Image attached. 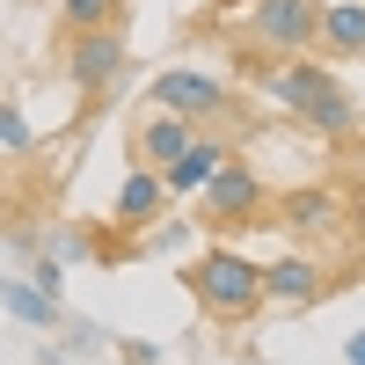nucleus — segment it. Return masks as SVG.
Returning a JSON list of instances; mask_svg holds the SVG:
<instances>
[{"instance_id":"nucleus-1","label":"nucleus","mask_w":365,"mask_h":365,"mask_svg":"<svg viewBox=\"0 0 365 365\" xmlns=\"http://www.w3.org/2000/svg\"><path fill=\"white\" fill-rule=\"evenodd\" d=\"M182 285H190V299L212 322H227V329L263 314V263H249L241 249H205L190 270H182Z\"/></svg>"},{"instance_id":"nucleus-2","label":"nucleus","mask_w":365,"mask_h":365,"mask_svg":"<svg viewBox=\"0 0 365 365\" xmlns=\"http://www.w3.org/2000/svg\"><path fill=\"white\" fill-rule=\"evenodd\" d=\"M270 212H278V227L292 241H336L351 227V197L336 182H292L285 197H270Z\"/></svg>"},{"instance_id":"nucleus-3","label":"nucleus","mask_w":365,"mask_h":365,"mask_svg":"<svg viewBox=\"0 0 365 365\" xmlns=\"http://www.w3.org/2000/svg\"><path fill=\"white\" fill-rule=\"evenodd\" d=\"M146 103L190 117V125H220V117L234 110L227 81H212V73H197V66H168V73H154V81H146Z\"/></svg>"},{"instance_id":"nucleus-4","label":"nucleus","mask_w":365,"mask_h":365,"mask_svg":"<svg viewBox=\"0 0 365 365\" xmlns=\"http://www.w3.org/2000/svg\"><path fill=\"white\" fill-rule=\"evenodd\" d=\"M197 197H205V220H212V227H249V220H263V212H270L263 175H256V168H241V154H234L220 175H212Z\"/></svg>"},{"instance_id":"nucleus-5","label":"nucleus","mask_w":365,"mask_h":365,"mask_svg":"<svg viewBox=\"0 0 365 365\" xmlns=\"http://www.w3.org/2000/svg\"><path fill=\"white\" fill-rule=\"evenodd\" d=\"M314 22H322V0H256L249 37H256V51H307Z\"/></svg>"},{"instance_id":"nucleus-6","label":"nucleus","mask_w":365,"mask_h":365,"mask_svg":"<svg viewBox=\"0 0 365 365\" xmlns=\"http://www.w3.org/2000/svg\"><path fill=\"white\" fill-rule=\"evenodd\" d=\"M117 73H125V37L117 29H73L66 37V81L81 96H103Z\"/></svg>"},{"instance_id":"nucleus-7","label":"nucleus","mask_w":365,"mask_h":365,"mask_svg":"<svg viewBox=\"0 0 365 365\" xmlns=\"http://www.w3.org/2000/svg\"><path fill=\"white\" fill-rule=\"evenodd\" d=\"M329 292V270L314 263V256H278V263H263V307H285V314H299V307H314V299Z\"/></svg>"},{"instance_id":"nucleus-8","label":"nucleus","mask_w":365,"mask_h":365,"mask_svg":"<svg viewBox=\"0 0 365 365\" xmlns=\"http://www.w3.org/2000/svg\"><path fill=\"white\" fill-rule=\"evenodd\" d=\"M161 212H168V182H161V168H132L125 182H117L110 227H117V234H139V227H154Z\"/></svg>"},{"instance_id":"nucleus-9","label":"nucleus","mask_w":365,"mask_h":365,"mask_svg":"<svg viewBox=\"0 0 365 365\" xmlns=\"http://www.w3.org/2000/svg\"><path fill=\"white\" fill-rule=\"evenodd\" d=\"M227 161H234V146H227V139H212V132H197V139L182 146L168 168H161V182H168V197H197L205 182L227 168Z\"/></svg>"},{"instance_id":"nucleus-10","label":"nucleus","mask_w":365,"mask_h":365,"mask_svg":"<svg viewBox=\"0 0 365 365\" xmlns=\"http://www.w3.org/2000/svg\"><path fill=\"white\" fill-rule=\"evenodd\" d=\"M197 132H205V125H190V117L154 110V117H139V132H132V161H139V168H168V161H175Z\"/></svg>"},{"instance_id":"nucleus-11","label":"nucleus","mask_w":365,"mask_h":365,"mask_svg":"<svg viewBox=\"0 0 365 365\" xmlns=\"http://www.w3.org/2000/svg\"><path fill=\"white\" fill-rule=\"evenodd\" d=\"M263 88H270V103H285V110L299 117L314 96H329V88H336V73H329V66H314V58H278V66L263 73Z\"/></svg>"},{"instance_id":"nucleus-12","label":"nucleus","mask_w":365,"mask_h":365,"mask_svg":"<svg viewBox=\"0 0 365 365\" xmlns=\"http://www.w3.org/2000/svg\"><path fill=\"white\" fill-rule=\"evenodd\" d=\"M314 44L322 51H344V58H365V0H322Z\"/></svg>"},{"instance_id":"nucleus-13","label":"nucleus","mask_w":365,"mask_h":365,"mask_svg":"<svg viewBox=\"0 0 365 365\" xmlns=\"http://www.w3.org/2000/svg\"><path fill=\"white\" fill-rule=\"evenodd\" d=\"M0 307H8L15 322H29V329H51L58 322V292H44L37 278H8L0 285Z\"/></svg>"},{"instance_id":"nucleus-14","label":"nucleus","mask_w":365,"mask_h":365,"mask_svg":"<svg viewBox=\"0 0 365 365\" xmlns=\"http://www.w3.org/2000/svg\"><path fill=\"white\" fill-rule=\"evenodd\" d=\"M299 117H307V125H314L322 139H351V132H358V110H351V96H344V81L329 88V96H314Z\"/></svg>"},{"instance_id":"nucleus-15","label":"nucleus","mask_w":365,"mask_h":365,"mask_svg":"<svg viewBox=\"0 0 365 365\" xmlns=\"http://www.w3.org/2000/svg\"><path fill=\"white\" fill-rule=\"evenodd\" d=\"M58 22H66V37L73 29H117L125 22V0H58Z\"/></svg>"},{"instance_id":"nucleus-16","label":"nucleus","mask_w":365,"mask_h":365,"mask_svg":"<svg viewBox=\"0 0 365 365\" xmlns=\"http://www.w3.org/2000/svg\"><path fill=\"white\" fill-rule=\"evenodd\" d=\"M0 146H8V154H29V146H37V132H29V117L15 103H0Z\"/></svg>"},{"instance_id":"nucleus-17","label":"nucleus","mask_w":365,"mask_h":365,"mask_svg":"<svg viewBox=\"0 0 365 365\" xmlns=\"http://www.w3.org/2000/svg\"><path fill=\"white\" fill-rule=\"evenodd\" d=\"M154 358H161L154 344H139V336H125V365H154Z\"/></svg>"},{"instance_id":"nucleus-18","label":"nucleus","mask_w":365,"mask_h":365,"mask_svg":"<svg viewBox=\"0 0 365 365\" xmlns=\"http://www.w3.org/2000/svg\"><path fill=\"white\" fill-rule=\"evenodd\" d=\"M344 365H365V329H358V336L344 344Z\"/></svg>"}]
</instances>
